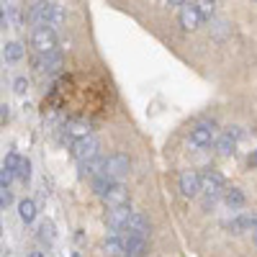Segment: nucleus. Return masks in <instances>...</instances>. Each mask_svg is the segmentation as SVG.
I'll return each mask as SVG.
<instances>
[{
	"instance_id": "f257e3e1",
	"label": "nucleus",
	"mask_w": 257,
	"mask_h": 257,
	"mask_svg": "<svg viewBox=\"0 0 257 257\" xmlns=\"http://www.w3.org/2000/svg\"><path fill=\"white\" fill-rule=\"evenodd\" d=\"M224 190H226V183L216 170H208V173L201 175V193H203V206L206 208L216 206V201L224 198Z\"/></svg>"
},
{
	"instance_id": "f03ea898",
	"label": "nucleus",
	"mask_w": 257,
	"mask_h": 257,
	"mask_svg": "<svg viewBox=\"0 0 257 257\" xmlns=\"http://www.w3.org/2000/svg\"><path fill=\"white\" fill-rule=\"evenodd\" d=\"M70 155H72L80 165L93 162L95 157H100V155H98V139H95V137H82V139L72 142V144H70Z\"/></svg>"
},
{
	"instance_id": "7ed1b4c3",
	"label": "nucleus",
	"mask_w": 257,
	"mask_h": 257,
	"mask_svg": "<svg viewBox=\"0 0 257 257\" xmlns=\"http://www.w3.org/2000/svg\"><path fill=\"white\" fill-rule=\"evenodd\" d=\"M31 47L36 49V54H54L57 52V31L49 26H39L31 34Z\"/></svg>"
},
{
	"instance_id": "20e7f679",
	"label": "nucleus",
	"mask_w": 257,
	"mask_h": 257,
	"mask_svg": "<svg viewBox=\"0 0 257 257\" xmlns=\"http://www.w3.org/2000/svg\"><path fill=\"white\" fill-rule=\"evenodd\" d=\"M128 170H132V160H128L123 152H116V155L105 157V170H103V173L108 175L113 183H118L121 178H126Z\"/></svg>"
},
{
	"instance_id": "39448f33",
	"label": "nucleus",
	"mask_w": 257,
	"mask_h": 257,
	"mask_svg": "<svg viewBox=\"0 0 257 257\" xmlns=\"http://www.w3.org/2000/svg\"><path fill=\"white\" fill-rule=\"evenodd\" d=\"M31 64H34V70L39 75H59L64 59H62L59 52H54V54H34L31 57Z\"/></svg>"
},
{
	"instance_id": "423d86ee",
	"label": "nucleus",
	"mask_w": 257,
	"mask_h": 257,
	"mask_svg": "<svg viewBox=\"0 0 257 257\" xmlns=\"http://www.w3.org/2000/svg\"><path fill=\"white\" fill-rule=\"evenodd\" d=\"M178 188L185 198H196L201 196V175L196 173V170H185V173H180L178 178Z\"/></svg>"
},
{
	"instance_id": "0eeeda50",
	"label": "nucleus",
	"mask_w": 257,
	"mask_h": 257,
	"mask_svg": "<svg viewBox=\"0 0 257 257\" xmlns=\"http://www.w3.org/2000/svg\"><path fill=\"white\" fill-rule=\"evenodd\" d=\"M239 139H242V128H239V126H229L226 132L219 137V142H216L219 155H221V157H229V155H234V149H237Z\"/></svg>"
},
{
	"instance_id": "6e6552de",
	"label": "nucleus",
	"mask_w": 257,
	"mask_h": 257,
	"mask_svg": "<svg viewBox=\"0 0 257 257\" xmlns=\"http://www.w3.org/2000/svg\"><path fill=\"white\" fill-rule=\"evenodd\" d=\"M201 24H203V18H201L198 3H183V11H180V26H183V31H196Z\"/></svg>"
},
{
	"instance_id": "1a4fd4ad",
	"label": "nucleus",
	"mask_w": 257,
	"mask_h": 257,
	"mask_svg": "<svg viewBox=\"0 0 257 257\" xmlns=\"http://www.w3.org/2000/svg\"><path fill=\"white\" fill-rule=\"evenodd\" d=\"M211 139H213V123H198V126H193L190 128V137H188L190 147H196V149L208 147Z\"/></svg>"
},
{
	"instance_id": "9d476101",
	"label": "nucleus",
	"mask_w": 257,
	"mask_h": 257,
	"mask_svg": "<svg viewBox=\"0 0 257 257\" xmlns=\"http://www.w3.org/2000/svg\"><path fill=\"white\" fill-rule=\"evenodd\" d=\"M123 257H144L147 254V239L137 237V234L123 231Z\"/></svg>"
},
{
	"instance_id": "9b49d317",
	"label": "nucleus",
	"mask_w": 257,
	"mask_h": 257,
	"mask_svg": "<svg viewBox=\"0 0 257 257\" xmlns=\"http://www.w3.org/2000/svg\"><path fill=\"white\" fill-rule=\"evenodd\" d=\"M149 229H152V224H149V219L144 216V213H142V211H132V219H128V224H126L123 231L137 234V237L147 239V237H149Z\"/></svg>"
},
{
	"instance_id": "f8f14e48",
	"label": "nucleus",
	"mask_w": 257,
	"mask_h": 257,
	"mask_svg": "<svg viewBox=\"0 0 257 257\" xmlns=\"http://www.w3.org/2000/svg\"><path fill=\"white\" fill-rule=\"evenodd\" d=\"M128 219H132V208H128V206H116V208L108 211V216H105V221H108V226L113 231H123Z\"/></svg>"
},
{
	"instance_id": "ddd939ff",
	"label": "nucleus",
	"mask_w": 257,
	"mask_h": 257,
	"mask_svg": "<svg viewBox=\"0 0 257 257\" xmlns=\"http://www.w3.org/2000/svg\"><path fill=\"white\" fill-rule=\"evenodd\" d=\"M103 201L108 203V208H116V206H128V190L121 185V183H113V188L103 196Z\"/></svg>"
},
{
	"instance_id": "4468645a",
	"label": "nucleus",
	"mask_w": 257,
	"mask_h": 257,
	"mask_svg": "<svg viewBox=\"0 0 257 257\" xmlns=\"http://www.w3.org/2000/svg\"><path fill=\"white\" fill-rule=\"evenodd\" d=\"M52 6L54 3H34L29 11V18L36 21L39 26H49V18H52Z\"/></svg>"
},
{
	"instance_id": "2eb2a0df",
	"label": "nucleus",
	"mask_w": 257,
	"mask_h": 257,
	"mask_svg": "<svg viewBox=\"0 0 257 257\" xmlns=\"http://www.w3.org/2000/svg\"><path fill=\"white\" fill-rule=\"evenodd\" d=\"M64 134H67V142H77L82 137H90V126L85 123V121H70L67 126H64Z\"/></svg>"
},
{
	"instance_id": "dca6fc26",
	"label": "nucleus",
	"mask_w": 257,
	"mask_h": 257,
	"mask_svg": "<svg viewBox=\"0 0 257 257\" xmlns=\"http://www.w3.org/2000/svg\"><path fill=\"white\" fill-rule=\"evenodd\" d=\"M224 203H226L231 211H237V208H242V206L247 203V198H244V193H242L239 188H226V190H224Z\"/></svg>"
},
{
	"instance_id": "f3484780",
	"label": "nucleus",
	"mask_w": 257,
	"mask_h": 257,
	"mask_svg": "<svg viewBox=\"0 0 257 257\" xmlns=\"http://www.w3.org/2000/svg\"><path fill=\"white\" fill-rule=\"evenodd\" d=\"M18 216H21L24 224H34V219H36V203L31 198L18 201Z\"/></svg>"
},
{
	"instance_id": "a211bd4d",
	"label": "nucleus",
	"mask_w": 257,
	"mask_h": 257,
	"mask_svg": "<svg viewBox=\"0 0 257 257\" xmlns=\"http://www.w3.org/2000/svg\"><path fill=\"white\" fill-rule=\"evenodd\" d=\"M231 234H244L249 226H252V216H237V219H231V221H226L224 224Z\"/></svg>"
},
{
	"instance_id": "6ab92c4d",
	"label": "nucleus",
	"mask_w": 257,
	"mask_h": 257,
	"mask_svg": "<svg viewBox=\"0 0 257 257\" xmlns=\"http://www.w3.org/2000/svg\"><path fill=\"white\" fill-rule=\"evenodd\" d=\"M111 188H113V180H111L108 175H105V173H100V175H95V178H93V190L98 193L100 198H103Z\"/></svg>"
},
{
	"instance_id": "aec40b11",
	"label": "nucleus",
	"mask_w": 257,
	"mask_h": 257,
	"mask_svg": "<svg viewBox=\"0 0 257 257\" xmlns=\"http://www.w3.org/2000/svg\"><path fill=\"white\" fill-rule=\"evenodd\" d=\"M105 254H108V257H123V242L116 237V234H113V237H105Z\"/></svg>"
},
{
	"instance_id": "412c9836",
	"label": "nucleus",
	"mask_w": 257,
	"mask_h": 257,
	"mask_svg": "<svg viewBox=\"0 0 257 257\" xmlns=\"http://www.w3.org/2000/svg\"><path fill=\"white\" fill-rule=\"evenodd\" d=\"M64 21H67V11H64V6L54 3L52 6V18H49V29H59Z\"/></svg>"
},
{
	"instance_id": "4be33fe9",
	"label": "nucleus",
	"mask_w": 257,
	"mask_h": 257,
	"mask_svg": "<svg viewBox=\"0 0 257 257\" xmlns=\"http://www.w3.org/2000/svg\"><path fill=\"white\" fill-rule=\"evenodd\" d=\"M3 57L8 62H18L21 57H24V47H21L18 41H8V44L3 47Z\"/></svg>"
},
{
	"instance_id": "5701e85b",
	"label": "nucleus",
	"mask_w": 257,
	"mask_h": 257,
	"mask_svg": "<svg viewBox=\"0 0 257 257\" xmlns=\"http://www.w3.org/2000/svg\"><path fill=\"white\" fill-rule=\"evenodd\" d=\"M16 178H18L21 183H29V180H31V160H29V157H21V160H18Z\"/></svg>"
},
{
	"instance_id": "b1692460",
	"label": "nucleus",
	"mask_w": 257,
	"mask_h": 257,
	"mask_svg": "<svg viewBox=\"0 0 257 257\" xmlns=\"http://www.w3.org/2000/svg\"><path fill=\"white\" fill-rule=\"evenodd\" d=\"M54 237H57V234H54V224H52L49 219H44V221L39 224V239H41V242H47V244H52Z\"/></svg>"
},
{
	"instance_id": "393cba45",
	"label": "nucleus",
	"mask_w": 257,
	"mask_h": 257,
	"mask_svg": "<svg viewBox=\"0 0 257 257\" xmlns=\"http://www.w3.org/2000/svg\"><path fill=\"white\" fill-rule=\"evenodd\" d=\"M198 11H201V18L203 21H211L213 11H216V3H198Z\"/></svg>"
},
{
	"instance_id": "a878e982",
	"label": "nucleus",
	"mask_w": 257,
	"mask_h": 257,
	"mask_svg": "<svg viewBox=\"0 0 257 257\" xmlns=\"http://www.w3.org/2000/svg\"><path fill=\"white\" fill-rule=\"evenodd\" d=\"M13 90H16L18 95H24V93L29 90V80H26V77H16V80H13Z\"/></svg>"
},
{
	"instance_id": "bb28decb",
	"label": "nucleus",
	"mask_w": 257,
	"mask_h": 257,
	"mask_svg": "<svg viewBox=\"0 0 257 257\" xmlns=\"http://www.w3.org/2000/svg\"><path fill=\"white\" fill-rule=\"evenodd\" d=\"M0 201H3L6 206H8V203H13V196H11V190H0Z\"/></svg>"
},
{
	"instance_id": "cd10ccee",
	"label": "nucleus",
	"mask_w": 257,
	"mask_h": 257,
	"mask_svg": "<svg viewBox=\"0 0 257 257\" xmlns=\"http://www.w3.org/2000/svg\"><path fill=\"white\" fill-rule=\"evenodd\" d=\"M249 165H257V149H254V152L249 155Z\"/></svg>"
},
{
	"instance_id": "c85d7f7f",
	"label": "nucleus",
	"mask_w": 257,
	"mask_h": 257,
	"mask_svg": "<svg viewBox=\"0 0 257 257\" xmlns=\"http://www.w3.org/2000/svg\"><path fill=\"white\" fill-rule=\"evenodd\" d=\"M29 257H41V252H31V254H29Z\"/></svg>"
}]
</instances>
